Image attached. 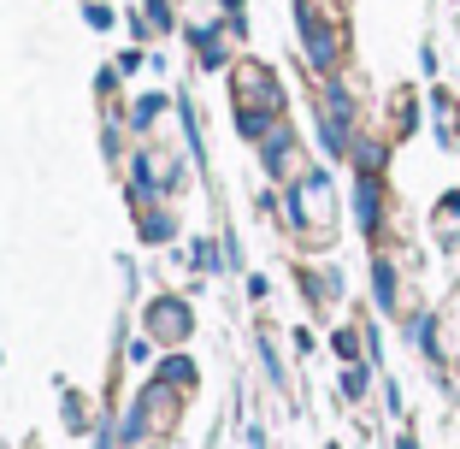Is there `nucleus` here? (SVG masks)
<instances>
[{"label": "nucleus", "instance_id": "3", "mask_svg": "<svg viewBox=\"0 0 460 449\" xmlns=\"http://www.w3.org/2000/svg\"><path fill=\"white\" fill-rule=\"evenodd\" d=\"M354 219H360V231H378V225H384V190H378V177H360V184H354Z\"/></svg>", "mask_w": 460, "mask_h": 449}, {"label": "nucleus", "instance_id": "2", "mask_svg": "<svg viewBox=\"0 0 460 449\" xmlns=\"http://www.w3.org/2000/svg\"><path fill=\"white\" fill-rule=\"evenodd\" d=\"M260 160H266L271 177H301L307 172V166H301V142H296L289 124H271L266 137H260Z\"/></svg>", "mask_w": 460, "mask_h": 449}, {"label": "nucleus", "instance_id": "10", "mask_svg": "<svg viewBox=\"0 0 460 449\" xmlns=\"http://www.w3.org/2000/svg\"><path fill=\"white\" fill-rule=\"evenodd\" d=\"M225 6H230V18H243V0H225Z\"/></svg>", "mask_w": 460, "mask_h": 449}, {"label": "nucleus", "instance_id": "6", "mask_svg": "<svg viewBox=\"0 0 460 449\" xmlns=\"http://www.w3.org/2000/svg\"><path fill=\"white\" fill-rule=\"evenodd\" d=\"M148 331H160V337H190V313H183V301H154Z\"/></svg>", "mask_w": 460, "mask_h": 449}, {"label": "nucleus", "instance_id": "1", "mask_svg": "<svg viewBox=\"0 0 460 449\" xmlns=\"http://www.w3.org/2000/svg\"><path fill=\"white\" fill-rule=\"evenodd\" d=\"M289 213L307 225V231H331V213H337V190H331L325 172H301L296 190H289Z\"/></svg>", "mask_w": 460, "mask_h": 449}, {"label": "nucleus", "instance_id": "8", "mask_svg": "<svg viewBox=\"0 0 460 449\" xmlns=\"http://www.w3.org/2000/svg\"><path fill=\"white\" fill-rule=\"evenodd\" d=\"M190 379H195L190 361H165V367H160V384H190Z\"/></svg>", "mask_w": 460, "mask_h": 449}, {"label": "nucleus", "instance_id": "5", "mask_svg": "<svg viewBox=\"0 0 460 449\" xmlns=\"http://www.w3.org/2000/svg\"><path fill=\"white\" fill-rule=\"evenodd\" d=\"M372 296H378V308H384V313H395V301H402V278H395L390 255L372 260Z\"/></svg>", "mask_w": 460, "mask_h": 449}, {"label": "nucleus", "instance_id": "4", "mask_svg": "<svg viewBox=\"0 0 460 449\" xmlns=\"http://www.w3.org/2000/svg\"><path fill=\"white\" fill-rule=\"evenodd\" d=\"M431 231H437V243H443V248H460V190H448L443 202H437Z\"/></svg>", "mask_w": 460, "mask_h": 449}, {"label": "nucleus", "instance_id": "7", "mask_svg": "<svg viewBox=\"0 0 460 449\" xmlns=\"http://www.w3.org/2000/svg\"><path fill=\"white\" fill-rule=\"evenodd\" d=\"M366 384H372V373H366L360 361H349V373H342V396H349V402H360Z\"/></svg>", "mask_w": 460, "mask_h": 449}, {"label": "nucleus", "instance_id": "9", "mask_svg": "<svg viewBox=\"0 0 460 449\" xmlns=\"http://www.w3.org/2000/svg\"><path fill=\"white\" fill-rule=\"evenodd\" d=\"M89 24H95V30H107V24H112V6H101V0H89Z\"/></svg>", "mask_w": 460, "mask_h": 449}]
</instances>
